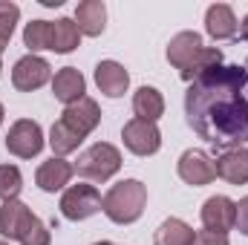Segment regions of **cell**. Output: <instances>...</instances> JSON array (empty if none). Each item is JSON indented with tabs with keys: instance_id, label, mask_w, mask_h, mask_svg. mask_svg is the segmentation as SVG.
<instances>
[{
	"instance_id": "cell-21",
	"label": "cell",
	"mask_w": 248,
	"mask_h": 245,
	"mask_svg": "<svg viewBox=\"0 0 248 245\" xmlns=\"http://www.w3.org/2000/svg\"><path fill=\"white\" fill-rule=\"evenodd\" d=\"M81 46V29L75 26V20L72 17H61V20H55L52 23V52H58V55H66V52H72V49H78Z\"/></svg>"
},
{
	"instance_id": "cell-13",
	"label": "cell",
	"mask_w": 248,
	"mask_h": 245,
	"mask_svg": "<svg viewBox=\"0 0 248 245\" xmlns=\"http://www.w3.org/2000/svg\"><path fill=\"white\" fill-rule=\"evenodd\" d=\"M95 84L107 98H122L130 87V75L119 61H98L95 66Z\"/></svg>"
},
{
	"instance_id": "cell-20",
	"label": "cell",
	"mask_w": 248,
	"mask_h": 245,
	"mask_svg": "<svg viewBox=\"0 0 248 245\" xmlns=\"http://www.w3.org/2000/svg\"><path fill=\"white\" fill-rule=\"evenodd\" d=\"M156 245H193L196 243V231L187 225L185 219H165L159 228H156V237H153Z\"/></svg>"
},
{
	"instance_id": "cell-11",
	"label": "cell",
	"mask_w": 248,
	"mask_h": 245,
	"mask_svg": "<svg viewBox=\"0 0 248 245\" xmlns=\"http://www.w3.org/2000/svg\"><path fill=\"white\" fill-rule=\"evenodd\" d=\"M202 225L208 231H231L237 225V202H231L228 196H211L202 205Z\"/></svg>"
},
{
	"instance_id": "cell-3",
	"label": "cell",
	"mask_w": 248,
	"mask_h": 245,
	"mask_svg": "<svg viewBox=\"0 0 248 245\" xmlns=\"http://www.w3.org/2000/svg\"><path fill=\"white\" fill-rule=\"evenodd\" d=\"M144 205H147V187L139 179H124V182L113 184L101 199V211L116 225L136 222L144 214Z\"/></svg>"
},
{
	"instance_id": "cell-6",
	"label": "cell",
	"mask_w": 248,
	"mask_h": 245,
	"mask_svg": "<svg viewBox=\"0 0 248 245\" xmlns=\"http://www.w3.org/2000/svg\"><path fill=\"white\" fill-rule=\"evenodd\" d=\"M95 211H101V193L93 184H72L61 196V214L72 222L90 219Z\"/></svg>"
},
{
	"instance_id": "cell-9",
	"label": "cell",
	"mask_w": 248,
	"mask_h": 245,
	"mask_svg": "<svg viewBox=\"0 0 248 245\" xmlns=\"http://www.w3.org/2000/svg\"><path fill=\"white\" fill-rule=\"evenodd\" d=\"M49 78H52V66L44 61L41 55H23L20 61L15 63V69H12V84L20 92L41 90Z\"/></svg>"
},
{
	"instance_id": "cell-8",
	"label": "cell",
	"mask_w": 248,
	"mask_h": 245,
	"mask_svg": "<svg viewBox=\"0 0 248 245\" xmlns=\"http://www.w3.org/2000/svg\"><path fill=\"white\" fill-rule=\"evenodd\" d=\"M35 222H38V216L20 199H9V202L0 205V237H6V240H23Z\"/></svg>"
},
{
	"instance_id": "cell-33",
	"label": "cell",
	"mask_w": 248,
	"mask_h": 245,
	"mask_svg": "<svg viewBox=\"0 0 248 245\" xmlns=\"http://www.w3.org/2000/svg\"><path fill=\"white\" fill-rule=\"evenodd\" d=\"M0 72H3V63H0Z\"/></svg>"
},
{
	"instance_id": "cell-25",
	"label": "cell",
	"mask_w": 248,
	"mask_h": 245,
	"mask_svg": "<svg viewBox=\"0 0 248 245\" xmlns=\"http://www.w3.org/2000/svg\"><path fill=\"white\" fill-rule=\"evenodd\" d=\"M17 17H20V9L15 3H0V41H9L15 26H17Z\"/></svg>"
},
{
	"instance_id": "cell-32",
	"label": "cell",
	"mask_w": 248,
	"mask_h": 245,
	"mask_svg": "<svg viewBox=\"0 0 248 245\" xmlns=\"http://www.w3.org/2000/svg\"><path fill=\"white\" fill-rule=\"evenodd\" d=\"M95 245H116V243H95Z\"/></svg>"
},
{
	"instance_id": "cell-24",
	"label": "cell",
	"mask_w": 248,
	"mask_h": 245,
	"mask_svg": "<svg viewBox=\"0 0 248 245\" xmlns=\"http://www.w3.org/2000/svg\"><path fill=\"white\" fill-rule=\"evenodd\" d=\"M23 187V176L15 165H0V199L9 202V199H17Z\"/></svg>"
},
{
	"instance_id": "cell-31",
	"label": "cell",
	"mask_w": 248,
	"mask_h": 245,
	"mask_svg": "<svg viewBox=\"0 0 248 245\" xmlns=\"http://www.w3.org/2000/svg\"><path fill=\"white\" fill-rule=\"evenodd\" d=\"M0 122H3V104H0Z\"/></svg>"
},
{
	"instance_id": "cell-12",
	"label": "cell",
	"mask_w": 248,
	"mask_h": 245,
	"mask_svg": "<svg viewBox=\"0 0 248 245\" xmlns=\"http://www.w3.org/2000/svg\"><path fill=\"white\" fill-rule=\"evenodd\" d=\"M61 122L66 124V127H72L78 136H90L95 127H98V122H101V110H98V101H93V98H81V101H75V104H69L66 110L61 113Z\"/></svg>"
},
{
	"instance_id": "cell-10",
	"label": "cell",
	"mask_w": 248,
	"mask_h": 245,
	"mask_svg": "<svg viewBox=\"0 0 248 245\" xmlns=\"http://www.w3.org/2000/svg\"><path fill=\"white\" fill-rule=\"evenodd\" d=\"M176 170H179V179L187 182V184H193V187L211 184L217 179V165L211 162V156H208L205 150H185V153L179 156Z\"/></svg>"
},
{
	"instance_id": "cell-18",
	"label": "cell",
	"mask_w": 248,
	"mask_h": 245,
	"mask_svg": "<svg viewBox=\"0 0 248 245\" xmlns=\"http://www.w3.org/2000/svg\"><path fill=\"white\" fill-rule=\"evenodd\" d=\"M75 26L81 29V35H90V38H98L107 26V9L101 0H84L78 3L75 9Z\"/></svg>"
},
{
	"instance_id": "cell-34",
	"label": "cell",
	"mask_w": 248,
	"mask_h": 245,
	"mask_svg": "<svg viewBox=\"0 0 248 245\" xmlns=\"http://www.w3.org/2000/svg\"><path fill=\"white\" fill-rule=\"evenodd\" d=\"M0 245H9V243H0Z\"/></svg>"
},
{
	"instance_id": "cell-29",
	"label": "cell",
	"mask_w": 248,
	"mask_h": 245,
	"mask_svg": "<svg viewBox=\"0 0 248 245\" xmlns=\"http://www.w3.org/2000/svg\"><path fill=\"white\" fill-rule=\"evenodd\" d=\"M240 38H243V41H248V15L243 17V23H240Z\"/></svg>"
},
{
	"instance_id": "cell-7",
	"label": "cell",
	"mask_w": 248,
	"mask_h": 245,
	"mask_svg": "<svg viewBox=\"0 0 248 245\" xmlns=\"http://www.w3.org/2000/svg\"><path fill=\"white\" fill-rule=\"evenodd\" d=\"M124 147L136 156H153L162 147V133L153 122H141V119H130L122 130Z\"/></svg>"
},
{
	"instance_id": "cell-28",
	"label": "cell",
	"mask_w": 248,
	"mask_h": 245,
	"mask_svg": "<svg viewBox=\"0 0 248 245\" xmlns=\"http://www.w3.org/2000/svg\"><path fill=\"white\" fill-rule=\"evenodd\" d=\"M234 228H240V234L248 237V196L237 202V225Z\"/></svg>"
},
{
	"instance_id": "cell-15",
	"label": "cell",
	"mask_w": 248,
	"mask_h": 245,
	"mask_svg": "<svg viewBox=\"0 0 248 245\" xmlns=\"http://www.w3.org/2000/svg\"><path fill=\"white\" fill-rule=\"evenodd\" d=\"M84 92H87V81H84V75L75 69V66H63L55 72V78H52V95L61 101V104H75V101H81L84 98Z\"/></svg>"
},
{
	"instance_id": "cell-26",
	"label": "cell",
	"mask_w": 248,
	"mask_h": 245,
	"mask_svg": "<svg viewBox=\"0 0 248 245\" xmlns=\"http://www.w3.org/2000/svg\"><path fill=\"white\" fill-rule=\"evenodd\" d=\"M49 243H52V231H49L41 219H38V222L29 228V234L20 240V245H49Z\"/></svg>"
},
{
	"instance_id": "cell-2",
	"label": "cell",
	"mask_w": 248,
	"mask_h": 245,
	"mask_svg": "<svg viewBox=\"0 0 248 245\" xmlns=\"http://www.w3.org/2000/svg\"><path fill=\"white\" fill-rule=\"evenodd\" d=\"M168 61L173 63L179 69V75L190 84L202 72H208V69H214V66L222 63V49L205 46L196 32H179L168 44Z\"/></svg>"
},
{
	"instance_id": "cell-22",
	"label": "cell",
	"mask_w": 248,
	"mask_h": 245,
	"mask_svg": "<svg viewBox=\"0 0 248 245\" xmlns=\"http://www.w3.org/2000/svg\"><path fill=\"white\" fill-rule=\"evenodd\" d=\"M84 141V136H78L72 127H66V124L58 119V122L52 124V130H49V147H52V153L63 159V156H69L72 150H78V144Z\"/></svg>"
},
{
	"instance_id": "cell-1",
	"label": "cell",
	"mask_w": 248,
	"mask_h": 245,
	"mask_svg": "<svg viewBox=\"0 0 248 245\" xmlns=\"http://www.w3.org/2000/svg\"><path fill=\"white\" fill-rule=\"evenodd\" d=\"M187 124L214 150L248 144V69L219 63L190 81L185 92Z\"/></svg>"
},
{
	"instance_id": "cell-17",
	"label": "cell",
	"mask_w": 248,
	"mask_h": 245,
	"mask_svg": "<svg viewBox=\"0 0 248 245\" xmlns=\"http://www.w3.org/2000/svg\"><path fill=\"white\" fill-rule=\"evenodd\" d=\"M214 165H217V176L225 179L228 184H246L248 182V150L246 147L225 150Z\"/></svg>"
},
{
	"instance_id": "cell-23",
	"label": "cell",
	"mask_w": 248,
	"mask_h": 245,
	"mask_svg": "<svg viewBox=\"0 0 248 245\" xmlns=\"http://www.w3.org/2000/svg\"><path fill=\"white\" fill-rule=\"evenodd\" d=\"M23 44L29 46V55H35L41 49H49L52 46V23L49 20H32V23H26Z\"/></svg>"
},
{
	"instance_id": "cell-4",
	"label": "cell",
	"mask_w": 248,
	"mask_h": 245,
	"mask_svg": "<svg viewBox=\"0 0 248 245\" xmlns=\"http://www.w3.org/2000/svg\"><path fill=\"white\" fill-rule=\"evenodd\" d=\"M119 168H122V153L110 141H95L75 162V173L90 182H107L119 173Z\"/></svg>"
},
{
	"instance_id": "cell-16",
	"label": "cell",
	"mask_w": 248,
	"mask_h": 245,
	"mask_svg": "<svg viewBox=\"0 0 248 245\" xmlns=\"http://www.w3.org/2000/svg\"><path fill=\"white\" fill-rule=\"evenodd\" d=\"M72 173H75V165H69L66 159L52 156L49 162H44V165L38 168V173H35V182H38V187H41V190H46V193H55V190H61L63 184H69Z\"/></svg>"
},
{
	"instance_id": "cell-27",
	"label": "cell",
	"mask_w": 248,
	"mask_h": 245,
	"mask_svg": "<svg viewBox=\"0 0 248 245\" xmlns=\"http://www.w3.org/2000/svg\"><path fill=\"white\" fill-rule=\"evenodd\" d=\"M193 245H231L228 243V234H219V231H199L196 234V243Z\"/></svg>"
},
{
	"instance_id": "cell-5",
	"label": "cell",
	"mask_w": 248,
	"mask_h": 245,
	"mask_svg": "<svg viewBox=\"0 0 248 245\" xmlns=\"http://www.w3.org/2000/svg\"><path fill=\"white\" fill-rule=\"evenodd\" d=\"M6 150L17 159H32L44 150V130L32 119H17L6 133Z\"/></svg>"
},
{
	"instance_id": "cell-14",
	"label": "cell",
	"mask_w": 248,
	"mask_h": 245,
	"mask_svg": "<svg viewBox=\"0 0 248 245\" xmlns=\"http://www.w3.org/2000/svg\"><path fill=\"white\" fill-rule=\"evenodd\" d=\"M237 29H240V23H237V15L228 3H214L205 12V32L214 41H228L237 35Z\"/></svg>"
},
{
	"instance_id": "cell-30",
	"label": "cell",
	"mask_w": 248,
	"mask_h": 245,
	"mask_svg": "<svg viewBox=\"0 0 248 245\" xmlns=\"http://www.w3.org/2000/svg\"><path fill=\"white\" fill-rule=\"evenodd\" d=\"M9 46V41H0V55H3V49Z\"/></svg>"
},
{
	"instance_id": "cell-19",
	"label": "cell",
	"mask_w": 248,
	"mask_h": 245,
	"mask_svg": "<svg viewBox=\"0 0 248 245\" xmlns=\"http://www.w3.org/2000/svg\"><path fill=\"white\" fill-rule=\"evenodd\" d=\"M133 113H136V119H141V122L156 124L162 119V113H165V98H162V92H159L156 87H139L136 95H133Z\"/></svg>"
}]
</instances>
